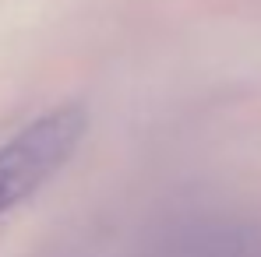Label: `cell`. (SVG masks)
Segmentation results:
<instances>
[{"label":"cell","instance_id":"obj_1","mask_svg":"<svg viewBox=\"0 0 261 257\" xmlns=\"http://www.w3.org/2000/svg\"><path fill=\"white\" fill-rule=\"evenodd\" d=\"M85 127L88 113L82 106H57L0 145V215L39 190L74 155Z\"/></svg>","mask_w":261,"mask_h":257}]
</instances>
